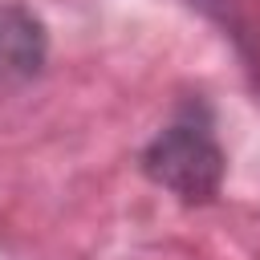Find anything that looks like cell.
Returning a JSON list of instances; mask_svg holds the SVG:
<instances>
[{"label":"cell","instance_id":"obj_2","mask_svg":"<svg viewBox=\"0 0 260 260\" xmlns=\"http://www.w3.org/2000/svg\"><path fill=\"white\" fill-rule=\"evenodd\" d=\"M49 65V24L20 0L0 4V98L32 85Z\"/></svg>","mask_w":260,"mask_h":260},{"label":"cell","instance_id":"obj_3","mask_svg":"<svg viewBox=\"0 0 260 260\" xmlns=\"http://www.w3.org/2000/svg\"><path fill=\"white\" fill-rule=\"evenodd\" d=\"M187 8L219 28V37L232 45L252 93L260 98V0H187Z\"/></svg>","mask_w":260,"mask_h":260},{"label":"cell","instance_id":"obj_1","mask_svg":"<svg viewBox=\"0 0 260 260\" xmlns=\"http://www.w3.org/2000/svg\"><path fill=\"white\" fill-rule=\"evenodd\" d=\"M138 171L175 195L183 207H207L223 191L228 154L215 130V106L203 93H183L171 118L138 150Z\"/></svg>","mask_w":260,"mask_h":260}]
</instances>
